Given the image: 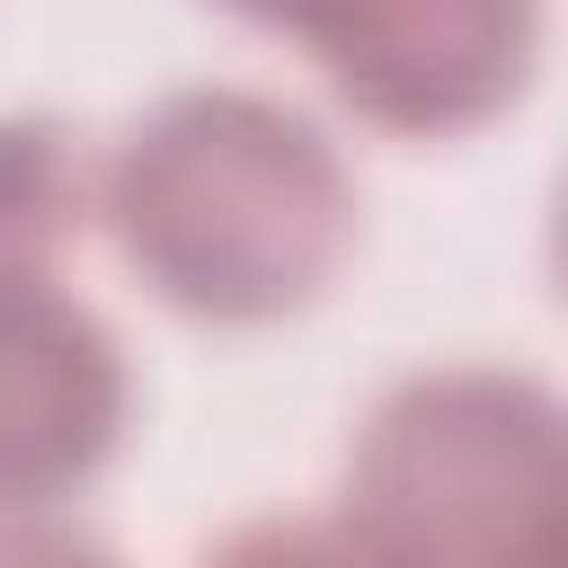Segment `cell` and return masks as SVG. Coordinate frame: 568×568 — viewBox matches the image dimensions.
Listing matches in <instances>:
<instances>
[{
  "instance_id": "6da1fadb",
  "label": "cell",
  "mask_w": 568,
  "mask_h": 568,
  "mask_svg": "<svg viewBox=\"0 0 568 568\" xmlns=\"http://www.w3.org/2000/svg\"><path fill=\"white\" fill-rule=\"evenodd\" d=\"M124 266L186 320L257 328L328 293L355 248V178L337 142L266 89H169L98 169Z\"/></svg>"
},
{
  "instance_id": "7a4b0ae2",
  "label": "cell",
  "mask_w": 568,
  "mask_h": 568,
  "mask_svg": "<svg viewBox=\"0 0 568 568\" xmlns=\"http://www.w3.org/2000/svg\"><path fill=\"white\" fill-rule=\"evenodd\" d=\"M559 390L515 364H435L373 399L337 524L382 568H559Z\"/></svg>"
},
{
  "instance_id": "3957f363",
  "label": "cell",
  "mask_w": 568,
  "mask_h": 568,
  "mask_svg": "<svg viewBox=\"0 0 568 568\" xmlns=\"http://www.w3.org/2000/svg\"><path fill=\"white\" fill-rule=\"evenodd\" d=\"M213 9L302 44L364 124L408 142H444L506 115L541 62V0H213Z\"/></svg>"
},
{
  "instance_id": "277c9868",
  "label": "cell",
  "mask_w": 568,
  "mask_h": 568,
  "mask_svg": "<svg viewBox=\"0 0 568 568\" xmlns=\"http://www.w3.org/2000/svg\"><path fill=\"white\" fill-rule=\"evenodd\" d=\"M133 417L124 346L62 284L0 293V515H44L89 488Z\"/></svg>"
},
{
  "instance_id": "5b68a950",
  "label": "cell",
  "mask_w": 568,
  "mask_h": 568,
  "mask_svg": "<svg viewBox=\"0 0 568 568\" xmlns=\"http://www.w3.org/2000/svg\"><path fill=\"white\" fill-rule=\"evenodd\" d=\"M89 169L53 115H0V293L53 284L62 248L80 240Z\"/></svg>"
},
{
  "instance_id": "8992f818",
  "label": "cell",
  "mask_w": 568,
  "mask_h": 568,
  "mask_svg": "<svg viewBox=\"0 0 568 568\" xmlns=\"http://www.w3.org/2000/svg\"><path fill=\"white\" fill-rule=\"evenodd\" d=\"M195 568H382L337 515H257L231 524Z\"/></svg>"
},
{
  "instance_id": "52a82bcc",
  "label": "cell",
  "mask_w": 568,
  "mask_h": 568,
  "mask_svg": "<svg viewBox=\"0 0 568 568\" xmlns=\"http://www.w3.org/2000/svg\"><path fill=\"white\" fill-rule=\"evenodd\" d=\"M0 568H115V550L89 541V532H71V524L0 515Z\"/></svg>"
}]
</instances>
